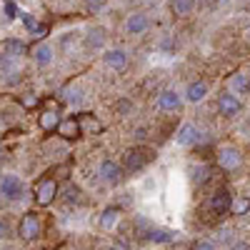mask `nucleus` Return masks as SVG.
Wrapping results in <instances>:
<instances>
[{
    "label": "nucleus",
    "mask_w": 250,
    "mask_h": 250,
    "mask_svg": "<svg viewBox=\"0 0 250 250\" xmlns=\"http://www.w3.org/2000/svg\"><path fill=\"white\" fill-rule=\"evenodd\" d=\"M245 40H248V43H250V28L245 30Z\"/></svg>",
    "instance_id": "35"
},
{
    "label": "nucleus",
    "mask_w": 250,
    "mask_h": 250,
    "mask_svg": "<svg viewBox=\"0 0 250 250\" xmlns=\"http://www.w3.org/2000/svg\"><path fill=\"white\" fill-rule=\"evenodd\" d=\"M20 103H23L25 108H35V105H38V98H35L33 93H25V95H23V100H20Z\"/></svg>",
    "instance_id": "28"
},
{
    "label": "nucleus",
    "mask_w": 250,
    "mask_h": 250,
    "mask_svg": "<svg viewBox=\"0 0 250 250\" xmlns=\"http://www.w3.org/2000/svg\"><path fill=\"white\" fill-rule=\"evenodd\" d=\"M148 240H153V243H170V240H175V233L173 230H163V228H155V230L148 233Z\"/></svg>",
    "instance_id": "23"
},
{
    "label": "nucleus",
    "mask_w": 250,
    "mask_h": 250,
    "mask_svg": "<svg viewBox=\"0 0 250 250\" xmlns=\"http://www.w3.org/2000/svg\"><path fill=\"white\" fill-rule=\"evenodd\" d=\"M85 3H88V5H103L105 0H85Z\"/></svg>",
    "instance_id": "34"
},
{
    "label": "nucleus",
    "mask_w": 250,
    "mask_h": 250,
    "mask_svg": "<svg viewBox=\"0 0 250 250\" xmlns=\"http://www.w3.org/2000/svg\"><path fill=\"white\" fill-rule=\"evenodd\" d=\"M123 28H125V33H128V35H143L145 30L150 28V18H148V13L135 10V13H130L128 18H125Z\"/></svg>",
    "instance_id": "6"
},
{
    "label": "nucleus",
    "mask_w": 250,
    "mask_h": 250,
    "mask_svg": "<svg viewBox=\"0 0 250 250\" xmlns=\"http://www.w3.org/2000/svg\"><path fill=\"white\" fill-rule=\"evenodd\" d=\"M23 193H25V185L18 175H3L0 178V195H3L5 200L18 203L20 198H23Z\"/></svg>",
    "instance_id": "2"
},
{
    "label": "nucleus",
    "mask_w": 250,
    "mask_h": 250,
    "mask_svg": "<svg viewBox=\"0 0 250 250\" xmlns=\"http://www.w3.org/2000/svg\"><path fill=\"white\" fill-rule=\"evenodd\" d=\"M218 113H220L223 118H235V115L240 113V98L233 95L230 90L220 93V95H218Z\"/></svg>",
    "instance_id": "9"
},
{
    "label": "nucleus",
    "mask_w": 250,
    "mask_h": 250,
    "mask_svg": "<svg viewBox=\"0 0 250 250\" xmlns=\"http://www.w3.org/2000/svg\"><path fill=\"white\" fill-rule=\"evenodd\" d=\"M18 235L23 240H35L40 235V218L35 213H25L18 223Z\"/></svg>",
    "instance_id": "8"
},
{
    "label": "nucleus",
    "mask_w": 250,
    "mask_h": 250,
    "mask_svg": "<svg viewBox=\"0 0 250 250\" xmlns=\"http://www.w3.org/2000/svg\"><path fill=\"white\" fill-rule=\"evenodd\" d=\"M183 93H178V90H173V88H168V90H163V93H158V110H163V113H175V110H180V105H183Z\"/></svg>",
    "instance_id": "7"
},
{
    "label": "nucleus",
    "mask_w": 250,
    "mask_h": 250,
    "mask_svg": "<svg viewBox=\"0 0 250 250\" xmlns=\"http://www.w3.org/2000/svg\"><path fill=\"white\" fill-rule=\"evenodd\" d=\"M70 103H80V90H68V95H65Z\"/></svg>",
    "instance_id": "32"
},
{
    "label": "nucleus",
    "mask_w": 250,
    "mask_h": 250,
    "mask_svg": "<svg viewBox=\"0 0 250 250\" xmlns=\"http://www.w3.org/2000/svg\"><path fill=\"white\" fill-rule=\"evenodd\" d=\"M205 180H208V168H205V165H195V168H193V183L203 185Z\"/></svg>",
    "instance_id": "26"
},
{
    "label": "nucleus",
    "mask_w": 250,
    "mask_h": 250,
    "mask_svg": "<svg viewBox=\"0 0 250 250\" xmlns=\"http://www.w3.org/2000/svg\"><path fill=\"white\" fill-rule=\"evenodd\" d=\"M218 165H220L223 170H228V173L240 170V165H243L240 148H235V145H223V148L218 150Z\"/></svg>",
    "instance_id": "1"
},
{
    "label": "nucleus",
    "mask_w": 250,
    "mask_h": 250,
    "mask_svg": "<svg viewBox=\"0 0 250 250\" xmlns=\"http://www.w3.org/2000/svg\"><path fill=\"white\" fill-rule=\"evenodd\" d=\"M118 223H120V208H115V205L105 208L103 215H100V228L103 230H115Z\"/></svg>",
    "instance_id": "18"
},
{
    "label": "nucleus",
    "mask_w": 250,
    "mask_h": 250,
    "mask_svg": "<svg viewBox=\"0 0 250 250\" xmlns=\"http://www.w3.org/2000/svg\"><path fill=\"white\" fill-rule=\"evenodd\" d=\"M38 123H40V128H43V130H58V125L62 123V118H60L58 110H45V113H40Z\"/></svg>",
    "instance_id": "19"
},
{
    "label": "nucleus",
    "mask_w": 250,
    "mask_h": 250,
    "mask_svg": "<svg viewBox=\"0 0 250 250\" xmlns=\"http://www.w3.org/2000/svg\"><path fill=\"white\" fill-rule=\"evenodd\" d=\"M203 140V133L195 123H183L178 133H175V143L183 145V148H193V145H198Z\"/></svg>",
    "instance_id": "4"
},
{
    "label": "nucleus",
    "mask_w": 250,
    "mask_h": 250,
    "mask_svg": "<svg viewBox=\"0 0 250 250\" xmlns=\"http://www.w3.org/2000/svg\"><path fill=\"white\" fill-rule=\"evenodd\" d=\"M8 233H10V228H8V223H5L3 218H0V240H3V238H8Z\"/></svg>",
    "instance_id": "30"
},
{
    "label": "nucleus",
    "mask_w": 250,
    "mask_h": 250,
    "mask_svg": "<svg viewBox=\"0 0 250 250\" xmlns=\"http://www.w3.org/2000/svg\"><path fill=\"white\" fill-rule=\"evenodd\" d=\"M183 98L188 103H193V105H198V103H203L208 98V85L203 80H193V83H188V88L183 93Z\"/></svg>",
    "instance_id": "13"
},
{
    "label": "nucleus",
    "mask_w": 250,
    "mask_h": 250,
    "mask_svg": "<svg viewBox=\"0 0 250 250\" xmlns=\"http://www.w3.org/2000/svg\"><path fill=\"white\" fill-rule=\"evenodd\" d=\"M78 123H80L83 135H95V133H100V130H103L100 120H98V118H93L90 113H80V115H78Z\"/></svg>",
    "instance_id": "17"
},
{
    "label": "nucleus",
    "mask_w": 250,
    "mask_h": 250,
    "mask_svg": "<svg viewBox=\"0 0 250 250\" xmlns=\"http://www.w3.org/2000/svg\"><path fill=\"white\" fill-rule=\"evenodd\" d=\"M230 250H250V243H245V240H235V243L230 245Z\"/></svg>",
    "instance_id": "29"
},
{
    "label": "nucleus",
    "mask_w": 250,
    "mask_h": 250,
    "mask_svg": "<svg viewBox=\"0 0 250 250\" xmlns=\"http://www.w3.org/2000/svg\"><path fill=\"white\" fill-rule=\"evenodd\" d=\"M230 213L233 215H248L250 213V198L248 195H235L233 205H230Z\"/></svg>",
    "instance_id": "21"
},
{
    "label": "nucleus",
    "mask_w": 250,
    "mask_h": 250,
    "mask_svg": "<svg viewBox=\"0 0 250 250\" xmlns=\"http://www.w3.org/2000/svg\"><path fill=\"white\" fill-rule=\"evenodd\" d=\"M130 108H133V105H130L128 100H120V103H118V110H120L123 115H125V113H130Z\"/></svg>",
    "instance_id": "31"
},
{
    "label": "nucleus",
    "mask_w": 250,
    "mask_h": 250,
    "mask_svg": "<svg viewBox=\"0 0 250 250\" xmlns=\"http://www.w3.org/2000/svg\"><path fill=\"white\" fill-rule=\"evenodd\" d=\"M3 50H5V55L18 58V55L25 53V43H23V40H18V38H8V40H3Z\"/></svg>",
    "instance_id": "20"
},
{
    "label": "nucleus",
    "mask_w": 250,
    "mask_h": 250,
    "mask_svg": "<svg viewBox=\"0 0 250 250\" xmlns=\"http://www.w3.org/2000/svg\"><path fill=\"white\" fill-rule=\"evenodd\" d=\"M98 175L105 180L108 185H118L120 178H123V165L115 163L113 158H103L100 165H98Z\"/></svg>",
    "instance_id": "5"
},
{
    "label": "nucleus",
    "mask_w": 250,
    "mask_h": 250,
    "mask_svg": "<svg viewBox=\"0 0 250 250\" xmlns=\"http://www.w3.org/2000/svg\"><path fill=\"white\" fill-rule=\"evenodd\" d=\"M23 23H25V28H28L30 33H38V38L45 35V25H40L33 15H23Z\"/></svg>",
    "instance_id": "24"
},
{
    "label": "nucleus",
    "mask_w": 250,
    "mask_h": 250,
    "mask_svg": "<svg viewBox=\"0 0 250 250\" xmlns=\"http://www.w3.org/2000/svg\"><path fill=\"white\" fill-rule=\"evenodd\" d=\"M193 250H218V248H215V243H210V240H198V243L193 245Z\"/></svg>",
    "instance_id": "27"
},
{
    "label": "nucleus",
    "mask_w": 250,
    "mask_h": 250,
    "mask_svg": "<svg viewBox=\"0 0 250 250\" xmlns=\"http://www.w3.org/2000/svg\"><path fill=\"white\" fill-rule=\"evenodd\" d=\"M123 165H125L128 173H138V170H143L145 165H148V155H145L140 148H133V150H128L123 155Z\"/></svg>",
    "instance_id": "12"
},
{
    "label": "nucleus",
    "mask_w": 250,
    "mask_h": 250,
    "mask_svg": "<svg viewBox=\"0 0 250 250\" xmlns=\"http://www.w3.org/2000/svg\"><path fill=\"white\" fill-rule=\"evenodd\" d=\"M55 198H58V183L53 178H43L35 185V205L48 208Z\"/></svg>",
    "instance_id": "3"
},
{
    "label": "nucleus",
    "mask_w": 250,
    "mask_h": 250,
    "mask_svg": "<svg viewBox=\"0 0 250 250\" xmlns=\"http://www.w3.org/2000/svg\"><path fill=\"white\" fill-rule=\"evenodd\" d=\"M113 250H123V248H113Z\"/></svg>",
    "instance_id": "36"
},
{
    "label": "nucleus",
    "mask_w": 250,
    "mask_h": 250,
    "mask_svg": "<svg viewBox=\"0 0 250 250\" xmlns=\"http://www.w3.org/2000/svg\"><path fill=\"white\" fill-rule=\"evenodd\" d=\"M5 10H8V18H18V8H15L13 3H8V5H5Z\"/></svg>",
    "instance_id": "33"
},
{
    "label": "nucleus",
    "mask_w": 250,
    "mask_h": 250,
    "mask_svg": "<svg viewBox=\"0 0 250 250\" xmlns=\"http://www.w3.org/2000/svg\"><path fill=\"white\" fill-rule=\"evenodd\" d=\"M58 135H60V138H65V140H75V138H80L83 130H80L78 118H65V120H62V123L58 125Z\"/></svg>",
    "instance_id": "16"
},
{
    "label": "nucleus",
    "mask_w": 250,
    "mask_h": 250,
    "mask_svg": "<svg viewBox=\"0 0 250 250\" xmlns=\"http://www.w3.org/2000/svg\"><path fill=\"white\" fill-rule=\"evenodd\" d=\"M103 43H105V35H103L100 28H95V30L88 33V45H90V48H100Z\"/></svg>",
    "instance_id": "25"
},
{
    "label": "nucleus",
    "mask_w": 250,
    "mask_h": 250,
    "mask_svg": "<svg viewBox=\"0 0 250 250\" xmlns=\"http://www.w3.org/2000/svg\"><path fill=\"white\" fill-rule=\"evenodd\" d=\"M228 90H230L233 95H248L250 93V78L245 73H233L230 78H228Z\"/></svg>",
    "instance_id": "15"
},
{
    "label": "nucleus",
    "mask_w": 250,
    "mask_h": 250,
    "mask_svg": "<svg viewBox=\"0 0 250 250\" xmlns=\"http://www.w3.org/2000/svg\"><path fill=\"white\" fill-rule=\"evenodd\" d=\"M193 8H195V0H170V10L175 13V15H190L193 13Z\"/></svg>",
    "instance_id": "22"
},
{
    "label": "nucleus",
    "mask_w": 250,
    "mask_h": 250,
    "mask_svg": "<svg viewBox=\"0 0 250 250\" xmlns=\"http://www.w3.org/2000/svg\"><path fill=\"white\" fill-rule=\"evenodd\" d=\"M103 62H105L108 70H123L128 65V53L123 48H105L103 50Z\"/></svg>",
    "instance_id": "10"
},
{
    "label": "nucleus",
    "mask_w": 250,
    "mask_h": 250,
    "mask_svg": "<svg viewBox=\"0 0 250 250\" xmlns=\"http://www.w3.org/2000/svg\"><path fill=\"white\" fill-rule=\"evenodd\" d=\"M230 205H233V195L228 190H218L215 195H210V200H208V208H210V213H215V215L230 213Z\"/></svg>",
    "instance_id": "11"
},
{
    "label": "nucleus",
    "mask_w": 250,
    "mask_h": 250,
    "mask_svg": "<svg viewBox=\"0 0 250 250\" xmlns=\"http://www.w3.org/2000/svg\"><path fill=\"white\" fill-rule=\"evenodd\" d=\"M30 58L35 60V65L45 68V65H50L53 58H55V48H53L50 43H38V45L33 48V55H30Z\"/></svg>",
    "instance_id": "14"
}]
</instances>
